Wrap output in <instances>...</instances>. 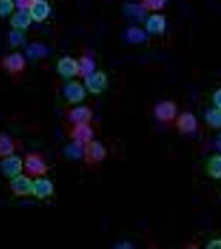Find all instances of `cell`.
I'll return each instance as SVG.
<instances>
[{
    "mask_svg": "<svg viewBox=\"0 0 221 249\" xmlns=\"http://www.w3.org/2000/svg\"><path fill=\"white\" fill-rule=\"evenodd\" d=\"M176 106L173 103L165 102L156 106L155 114L156 116L161 121H170L173 119L176 116Z\"/></svg>",
    "mask_w": 221,
    "mask_h": 249,
    "instance_id": "obj_1",
    "label": "cell"
},
{
    "mask_svg": "<svg viewBox=\"0 0 221 249\" xmlns=\"http://www.w3.org/2000/svg\"><path fill=\"white\" fill-rule=\"evenodd\" d=\"M180 130L183 132H191L196 130V117L192 114L184 113L180 116L177 123Z\"/></svg>",
    "mask_w": 221,
    "mask_h": 249,
    "instance_id": "obj_2",
    "label": "cell"
},
{
    "mask_svg": "<svg viewBox=\"0 0 221 249\" xmlns=\"http://www.w3.org/2000/svg\"><path fill=\"white\" fill-rule=\"evenodd\" d=\"M147 26L150 33L161 34L166 29V21L161 15H153L148 19Z\"/></svg>",
    "mask_w": 221,
    "mask_h": 249,
    "instance_id": "obj_3",
    "label": "cell"
},
{
    "mask_svg": "<svg viewBox=\"0 0 221 249\" xmlns=\"http://www.w3.org/2000/svg\"><path fill=\"white\" fill-rule=\"evenodd\" d=\"M208 170L209 174L214 178H221V156H216L211 159Z\"/></svg>",
    "mask_w": 221,
    "mask_h": 249,
    "instance_id": "obj_4",
    "label": "cell"
},
{
    "mask_svg": "<svg viewBox=\"0 0 221 249\" xmlns=\"http://www.w3.org/2000/svg\"><path fill=\"white\" fill-rule=\"evenodd\" d=\"M206 119L208 123L212 127H221V110H211L207 113Z\"/></svg>",
    "mask_w": 221,
    "mask_h": 249,
    "instance_id": "obj_5",
    "label": "cell"
},
{
    "mask_svg": "<svg viewBox=\"0 0 221 249\" xmlns=\"http://www.w3.org/2000/svg\"><path fill=\"white\" fill-rule=\"evenodd\" d=\"M128 37L132 43H142L147 38V34L142 29L133 28L129 29Z\"/></svg>",
    "mask_w": 221,
    "mask_h": 249,
    "instance_id": "obj_6",
    "label": "cell"
},
{
    "mask_svg": "<svg viewBox=\"0 0 221 249\" xmlns=\"http://www.w3.org/2000/svg\"><path fill=\"white\" fill-rule=\"evenodd\" d=\"M144 6L147 9L158 10L164 7L166 0H145Z\"/></svg>",
    "mask_w": 221,
    "mask_h": 249,
    "instance_id": "obj_7",
    "label": "cell"
},
{
    "mask_svg": "<svg viewBox=\"0 0 221 249\" xmlns=\"http://www.w3.org/2000/svg\"><path fill=\"white\" fill-rule=\"evenodd\" d=\"M214 102H215V104L218 107L219 109L221 110V89L219 90L216 95L214 96Z\"/></svg>",
    "mask_w": 221,
    "mask_h": 249,
    "instance_id": "obj_8",
    "label": "cell"
},
{
    "mask_svg": "<svg viewBox=\"0 0 221 249\" xmlns=\"http://www.w3.org/2000/svg\"><path fill=\"white\" fill-rule=\"evenodd\" d=\"M210 246V248H219V249H221V241H214L211 243Z\"/></svg>",
    "mask_w": 221,
    "mask_h": 249,
    "instance_id": "obj_9",
    "label": "cell"
}]
</instances>
